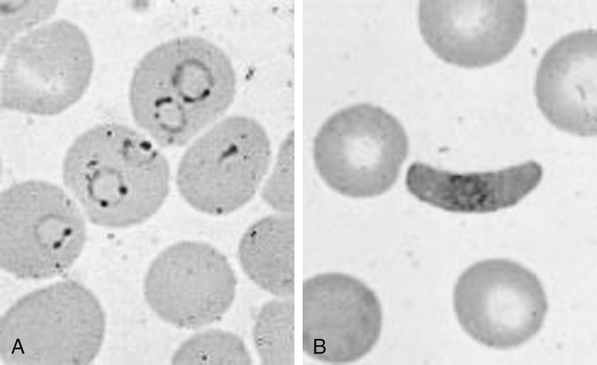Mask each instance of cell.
I'll return each mask as SVG.
<instances>
[{
    "label": "cell",
    "instance_id": "1",
    "mask_svg": "<svg viewBox=\"0 0 597 365\" xmlns=\"http://www.w3.org/2000/svg\"><path fill=\"white\" fill-rule=\"evenodd\" d=\"M236 93L226 53L198 36L168 40L136 65L129 103L136 124L162 147H180L221 117Z\"/></svg>",
    "mask_w": 597,
    "mask_h": 365
},
{
    "label": "cell",
    "instance_id": "2",
    "mask_svg": "<svg viewBox=\"0 0 597 365\" xmlns=\"http://www.w3.org/2000/svg\"><path fill=\"white\" fill-rule=\"evenodd\" d=\"M62 177L93 224L122 229L143 223L160 209L169 193L170 168L141 133L104 123L70 145Z\"/></svg>",
    "mask_w": 597,
    "mask_h": 365
},
{
    "label": "cell",
    "instance_id": "3",
    "mask_svg": "<svg viewBox=\"0 0 597 365\" xmlns=\"http://www.w3.org/2000/svg\"><path fill=\"white\" fill-rule=\"evenodd\" d=\"M106 315L84 285L63 280L18 299L2 316L0 352L5 364L91 363L99 354Z\"/></svg>",
    "mask_w": 597,
    "mask_h": 365
},
{
    "label": "cell",
    "instance_id": "4",
    "mask_svg": "<svg viewBox=\"0 0 597 365\" xmlns=\"http://www.w3.org/2000/svg\"><path fill=\"white\" fill-rule=\"evenodd\" d=\"M0 215L1 268L17 278L60 275L83 251V215L53 183L27 180L11 185L1 194Z\"/></svg>",
    "mask_w": 597,
    "mask_h": 365
},
{
    "label": "cell",
    "instance_id": "5",
    "mask_svg": "<svg viewBox=\"0 0 597 365\" xmlns=\"http://www.w3.org/2000/svg\"><path fill=\"white\" fill-rule=\"evenodd\" d=\"M408 152L403 125L385 109L369 103L332 114L313 144L321 179L337 193L352 198L375 197L390 190Z\"/></svg>",
    "mask_w": 597,
    "mask_h": 365
},
{
    "label": "cell",
    "instance_id": "6",
    "mask_svg": "<svg viewBox=\"0 0 597 365\" xmlns=\"http://www.w3.org/2000/svg\"><path fill=\"white\" fill-rule=\"evenodd\" d=\"M93 67L92 48L80 27L65 19L43 24L9 48L1 72V106L57 115L81 99Z\"/></svg>",
    "mask_w": 597,
    "mask_h": 365
},
{
    "label": "cell",
    "instance_id": "7",
    "mask_svg": "<svg viewBox=\"0 0 597 365\" xmlns=\"http://www.w3.org/2000/svg\"><path fill=\"white\" fill-rule=\"evenodd\" d=\"M270 160L271 145L263 126L246 116H230L183 154L177 189L199 212L230 214L254 197Z\"/></svg>",
    "mask_w": 597,
    "mask_h": 365
},
{
    "label": "cell",
    "instance_id": "8",
    "mask_svg": "<svg viewBox=\"0 0 597 365\" xmlns=\"http://www.w3.org/2000/svg\"><path fill=\"white\" fill-rule=\"evenodd\" d=\"M454 310L463 330L475 341L494 349L518 347L543 326L548 301L538 277L521 264L485 259L458 278Z\"/></svg>",
    "mask_w": 597,
    "mask_h": 365
},
{
    "label": "cell",
    "instance_id": "9",
    "mask_svg": "<svg viewBox=\"0 0 597 365\" xmlns=\"http://www.w3.org/2000/svg\"><path fill=\"white\" fill-rule=\"evenodd\" d=\"M236 276L213 246L181 241L164 249L150 264L144 297L163 321L196 329L218 321L231 307Z\"/></svg>",
    "mask_w": 597,
    "mask_h": 365
},
{
    "label": "cell",
    "instance_id": "10",
    "mask_svg": "<svg viewBox=\"0 0 597 365\" xmlns=\"http://www.w3.org/2000/svg\"><path fill=\"white\" fill-rule=\"evenodd\" d=\"M382 309L376 294L344 273H321L303 285V349L327 363H349L379 340Z\"/></svg>",
    "mask_w": 597,
    "mask_h": 365
},
{
    "label": "cell",
    "instance_id": "11",
    "mask_svg": "<svg viewBox=\"0 0 597 365\" xmlns=\"http://www.w3.org/2000/svg\"><path fill=\"white\" fill-rule=\"evenodd\" d=\"M526 19L523 0H425L418 15L429 48L443 61L463 68L503 60L521 39Z\"/></svg>",
    "mask_w": 597,
    "mask_h": 365
},
{
    "label": "cell",
    "instance_id": "12",
    "mask_svg": "<svg viewBox=\"0 0 597 365\" xmlns=\"http://www.w3.org/2000/svg\"><path fill=\"white\" fill-rule=\"evenodd\" d=\"M596 30L569 33L541 59L535 81L537 104L557 129L596 136Z\"/></svg>",
    "mask_w": 597,
    "mask_h": 365
},
{
    "label": "cell",
    "instance_id": "13",
    "mask_svg": "<svg viewBox=\"0 0 597 365\" xmlns=\"http://www.w3.org/2000/svg\"><path fill=\"white\" fill-rule=\"evenodd\" d=\"M543 168L527 161L497 171L455 173L414 162L406 186L418 200L454 213H490L518 204L540 183Z\"/></svg>",
    "mask_w": 597,
    "mask_h": 365
},
{
    "label": "cell",
    "instance_id": "14",
    "mask_svg": "<svg viewBox=\"0 0 597 365\" xmlns=\"http://www.w3.org/2000/svg\"><path fill=\"white\" fill-rule=\"evenodd\" d=\"M293 217H264L243 234L238 258L245 274L260 288L280 298H292Z\"/></svg>",
    "mask_w": 597,
    "mask_h": 365
},
{
    "label": "cell",
    "instance_id": "15",
    "mask_svg": "<svg viewBox=\"0 0 597 365\" xmlns=\"http://www.w3.org/2000/svg\"><path fill=\"white\" fill-rule=\"evenodd\" d=\"M253 340L264 364H293V301L274 299L260 309Z\"/></svg>",
    "mask_w": 597,
    "mask_h": 365
},
{
    "label": "cell",
    "instance_id": "16",
    "mask_svg": "<svg viewBox=\"0 0 597 365\" xmlns=\"http://www.w3.org/2000/svg\"><path fill=\"white\" fill-rule=\"evenodd\" d=\"M173 364H250L251 357L237 335L217 329L185 340L172 356Z\"/></svg>",
    "mask_w": 597,
    "mask_h": 365
},
{
    "label": "cell",
    "instance_id": "17",
    "mask_svg": "<svg viewBox=\"0 0 597 365\" xmlns=\"http://www.w3.org/2000/svg\"><path fill=\"white\" fill-rule=\"evenodd\" d=\"M292 137L282 144L275 168L263 188V199L274 209L283 214H290L293 209L292 194Z\"/></svg>",
    "mask_w": 597,
    "mask_h": 365
}]
</instances>
